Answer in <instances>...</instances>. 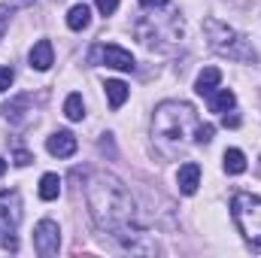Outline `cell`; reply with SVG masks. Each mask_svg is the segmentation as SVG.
Masks as SVG:
<instances>
[{
	"label": "cell",
	"mask_w": 261,
	"mask_h": 258,
	"mask_svg": "<svg viewBox=\"0 0 261 258\" xmlns=\"http://www.w3.org/2000/svg\"><path fill=\"white\" fill-rule=\"evenodd\" d=\"M206 100H210V110H213V113H228V110H234V104H237V97H234L231 88H216Z\"/></svg>",
	"instance_id": "obj_12"
},
{
	"label": "cell",
	"mask_w": 261,
	"mask_h": 258,
	"mask_svg": "<svg viewBox=\"0 0 261 258\" xmlns=\"http://www.w3.org/2000/svg\"><path fill=\"white\" fill-rule=\"evenodd\" d=\"M3 249H12V252H15V249H18V243H15V237H3Z\"/></svg>",
	"instance_id": "obj_25"
},
{
	"label": "cell",
	"mask_w": 261,
	"mask_h": 258,
	"mask_svg": "<svg viewBox=\"0 0 261 258\" xmlns=\"http://www.w3.org/2000/svg\"><path fill=\"white\" fill-rule=\"evenodd\" d=\"M203 31H206V40H210V49L213 52H219V55H225V58H231L237 64H255L258 61L255 46L240 31H234L231 24H222L216 18H206L203 21Z\"/></svg>",
	"instance_id": "obj_3"
},
{
	"label": "cell",
	"mask_w": 261,
	"mask_h": 258,
	"mask_svg": "<svg viewBox=\"0 0 261 258\" xmlns=\"http://www.w3.org/2000/svg\"><path fill=\"white\" fill-rule=\"evenodd\" d=\"M91 61H100L107 67H116V70H134V55L122 46H97L91 52Z\"/></svg>",
	"instance_id": "obj_6"
},
{
	"label": "cell",
	"mask_w": 261,
	"mask_h": 258,
	"mask_svg": "<svg viewBox=\"0 0 261 258\" xmlns=\"http://www.w3.org/2000/svg\"><path fill=\"white\" fill-rule=\"evenodd\" d=\"M58 194H61V176L58 173H46L40 179V197L43 200H55Z\"/></svg>",
	"instance_id": "obj_16"
},
{
	"label": "cell",
	"mask_w": 261,
	"mask_h": 258,
	"mask_svg": "<svg viewBox=\"0 0 261 258\" xmlns=\"http://www.w3.org/2000/svg\"><path fill=\"white\" fill-rule=\"evenodd\" d=\"M222 164H225V173L237 176V173H243V170H246V155H243L240 149H225Z\"/></svg>",
	"instance_id": "obj_15"
},
{
	"label": "cell",
	"mask_w": 261,
	"mask_h": 258,
	"mask_svg": "<svg viewBox=\"0 0 261 258\" xmlns=\"http://www.w3.org/2000/svg\"><path fill=\"white\" fill-rule=\"evenodd\" d=\"M176 183H179V192L182 194H195L197 186H200V167H197L195 161L182 164L179 173H176Z\"/></svg>",
	"instance_id": "obj_11"
},
{
	"label": "cell",
	"mask_w": 261,
	"mask_h": 258,
	"mask_svg": "<svg viewBox=\"0 0 261 258\" xmlns=\"http://www.w3.org/2000/svg\"><path fill=\"white\" fill-rule=\"evenodd\" d=\"M197 125V116L189 104H179V100H164L158 110H155V119H152V131L158 140L164 143H173V146H182L189 131Z\"/></svg>",
	"instance_id": "obj_2"
},
{
	"label": "cell",
	"mask_w": 261,
	"mask_h": 258,
	"mask_svg": "<svg viewBox=\"0 0 261 258\" xmlns=\"http://www.w3.org/2000/svg\"><path fill=\"white\" fill-rule=\"evenodd\" d=\"M3 173H6V161L0 158V176H3Z\"/></svg>",
	"instance_id": "obj_26"
},
{
	"label": "cell",
	"mask_w": 261,
	"mask_h": 258,
	"mask_svg": "<svg viewBox=\"0 0 261 258\" xmlns=\"http://www.w3.org/2000/svg\"><path fill=\"white\" fill-rule=\"evenodd\" d=\"M76 137L70 134V131H55L49 140H46V149H49V155H55V158H70L73 152H76Z\"/></svg>",
	"instance_id": "obj_7"
},
{
	"label": "cell",
	"mask_w": 261,
	"mask_h": 258,
	"mask_svg": "<svg viewBox=\"0 0 261 258\" xmlns=\"http://www.w3.org/2000/svg\"><path fill=\"white\" fill-rule=\"evenodd\" d=\"M64 116L70 122H82L85 119V104H82V94H70L64 100Z\"/></svg>",
	"instance_id": "obj_17"
},
{
	"label": "cell",
	"mask_w": 261,
	"mask_h": 258,
	"mask_svg": "<svg viewBox=\"0 0 261 258\" xmlns=\"http://www.w3.org/2000/svg\"><path fill=\"white\" fill-rule=\"evenodd\" d=\"M240 125V116H225V128H237Z\"/></svg>",
	"instance_id": "obj_24"
},
{
	"label": "cell",
	"mask_w": 261,
	"mask_h": 258,
	"mask_svg": "<svg viewBox=\"0 0 261 258\" xmlns=\"http://www.w3.org/2000/svg\"><path fill=\"white\" fill-rule=\"evenodd\" d=\"M170 0H140V6H146V9H158V6H167Z\"/></svg>",
	"instance_id": "obj_23"
},
{
	"label": "cell",
	"mask_w": 261,
	"mask_h": 258,
	"mask_svg": "<svg viewBox=\"0 0 261 258\" xmlns=\"http://www.w3.org/2000/svg\"><path fill=\"white\" fill-rule=\"evenodd\" d=\"M9 15H12V9H9V6H0V40H3V34H6V24H9Z\"/></svg>",
	"instance_id": "obj_21"
},
{
	"label": "cell",
	"mask_w": 261,
	"mask_h": 258,
	"mask_svg": "<svg viewBox=\"0 0 261 258\" xmlns=\"http://www.w3.org/2000/svg\"><path fill=\"white\" fill-rule=\"evenodd\" d=\"M97 9H100L103 15H113V12L119 9V0H97Z\"/></svg>",
	"instance_id": "obj_19"
},
{
	"label": "cell",
	"mask_w": 261,
	"mask_h": 258,
	"mask_svg": "<svg viewBox=\"0 0 261 258\" xmlns=\"http://www.w3.org/2000/svg\"><path fill=\"white\" fill-rule=\"evenodd\" d=\"M231 219L240 228L243 240L252 243L255 249H261V197L249 192L234 194L231 200Z\"/></svg>",
	"instance_id": "obj_4"
},
{
	"label": "cell",
	"mask_w": 261,
	"mask_h": 258,
	"mask_svg": "<svg viewBox=\"0 0 261 258\" xmlns=\"http://www.w3.org/2000/svg\"><path fill=\"white\" fill-rule=\"evenodd\" d=\"M34 249H37V255H43V258L58 255V249H61V228H58V222L43 219L34 228Z\"/></svg>",
	"instance_id": "obj_5"
},
{
	"label": "cell",
	"mask_w": 261,
	"mask_h": 258,
	"mask_svg": "<svg viewBox=\"0 0 261 258\" xmlns=\"http://www.w3.org/2000/svg\"><path fill=\"white\" fill-rule=\"evenodd\" d=\"M0 216L9 228H15L21 222V200L18 192H0Z\"/></svg>",
	"instance_id": "obj_8"
},
{
	"label": "cell",
	"mask_w": 261,
	"mask_h": 258,
	"mask_svg": "<svg viewBox=\"0 0 261 258\" xmlns=\"http://www.w3.org/2000/svg\"><path fill=\"white\" fill-rule=\"evenodd\" d=\"M103 88H107V100H110V107H113V110H119V107L128 100V94H130L128 85H125L122 79H107V85H103Z\"/></svg>",
	"instance_id": "obj_13"
},
{
	"label": "cell",
	"mask_w": 261,
	"mask_h": 258,
	"mask_svg": "<svg viewBox=\"0 0 261 258\" xmlns=\"http://www.w3.org/2000/svg\"><path fill=\"white\" fill-rule=\"evenodd\" d=\"M12 85V70L9 67H0V91H6Z\"/></svg>",
	"instance_id": "obj_20"
},
{
	"label": "cell",
	"mask_w": 261,
	"mask_h": 258,
	"mask_svg": "<svg viewBox=\"0 0 261 258\" xmlns=\"http://www.w3.org/2000/svg\"><path fill=\"white\" fill-rule=\"evenodd\" d=\"M219 82H222V70H219V67H203V70L197 73L195 91L200 97H210V94L219 88Z\"/></svg>",
	"instance_id": "obj_9"
},
{
	"label": "cell",
	"mask_w": 261,
	"mask_h": 258,
	"mask_svg": "<svg viewBox=\"0 0 261 258\" xmlns=\"http://www.w3.org/2000/svg\"><path fill=\"white\" fill-rule=\"evenodd\" d=\"M31 161H34V155H31V152H24V149H18V152H15V164H18V167H28Z\"/></svg>",
	"instance_id": "obj_22"
},
{
	"label": "cell",
	"mask_w": 261,
	"mask_h": 258,
	"mask_svg": "<svg viewBox=\"0 0 261 258\" xmlns=\"http://www.w3.org/2000/svg\"><path fill=\"white\" fill-rule=\"evenodd\" d=\"M52 64H55V49H52V43H49V40L34 43V49H31V67H34V70H49Z\"/></svg>",
	"instance_id": "obj_10"
},
{
	"label": "cell",
	"mask_w": 261,
	"mask_h": 258,
	"mask_svg": "<svg viewBox=\"0 0 261 258\" xmlns=\"http://www.w3.org/2000/svg\"><path fill=\"white\" fill-rule=\"evenodd\" d=\"M88 210L94 225L110 234H119L134 219V200L128 189L122 186V179L110 173H94L88 179Z\"/></svg>",
	"instance_id": "obj_1"
},
{
	"label": "cell",
	"mask_w": 261,
	"mask_h": 258,
	"mask_svg": "<svg viewBox=\"0 0 261 258\" xmlns=\"http://www.w3.org/2000/svg\"><path fill=\"white\" fill-rule=\"evenodd\" d=\"M88 21H91V9H88L85 3H82V6H73V9L67 12V28H70V31H85Z\"/></svg>",
	"instance_id": "obj_14"
},
{
	"label": "cell",
	"mask_w": 261,
	"mask_h": 258,
	"mask_svg": "<svg viewBox=\"0 0 261 258\" xmlns=\"http://www.w3.org/2000/svg\"><path fill=\"white\" fill-rule=\"evenodd\" d=\"M213 134H216V128L213 125H195V143H210L213 140Z\"/></svg>",
	"instance_id": "obj_18"
}]
</instances>
